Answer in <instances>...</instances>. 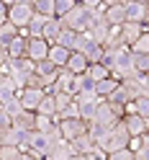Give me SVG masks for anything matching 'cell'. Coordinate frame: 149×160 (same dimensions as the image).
Returning <instances> with one entry per match:
<instances>
[{
	"label": "cell",
	"mask_w": 149,
	"mask_h": 160,
	"mask_svg": "<svg viewBox=\"0 0 149 160\" xmlns=\"http://www.w3.org/2000/svg\"><path fill=\"white\" fill-rule=\"evenodd\" d=\"M90 21H93V8H87L82 3H75L64 16H59V23L72 28V31H87Z\"/></svg>",
	"instance_id": "6da1fadb"
},
{
	"label": "cell",
	"mask_w": 149,
	"mask_h": 160,
	"mask_svg": "<svg viewBox=\"0 0 149 160\" xmlns=\"http://www.w3.org/2000/svg\"><path fill=\"white\" fill-rule=\"evenodd\" d=\"M134 52L128 49L126 44L123 47H118V49H113V62H111V75L116 78V80H126V78H134V75H139L136 70H134Z\"/></svg>",
	"instance_id": "7a4b0ae2"
},
{
	"label": "cell",
	"mask_w": 149,
	"mask_h": 160,
	"mask_svg": "<svg viewBox=\"0 0 149 160\" xmlns=\"http://www.w3.org/2000/svg\"><path fill=\"white\" fill-rule=\"evenodd\" d=\"M0 70H3V72L18 85V91H21L26 85V78L34 72V62L28 57H16V59H8L5 65H0Z\"/></svg>",
	"instance_id": "3957f363"
},
{
	"label": "cell",
	"mask_w": 149,
	"mask_h": 160,
	"mask_svg": "<svg viewBox=\"0 0 149 160\" xmlns=\"http://www.w3.org/2000/svg\"><path fill=\"white\" fill-rule=\"evenodd\" d=\"M128 137H131V134L126 132V127H123L121 122H116V124L105 132V137L98 142V147L105 150V152H113V150H121V147L128 145Z\"/></svg>",
	"instance_id": "277c9868"
},
{
	"label": "cell",
	"mask_w": 149,
	"mask_h": 160,
	"mask_svg": "<svg viewBox=\"0 0 149 160\" xmlns=\"http://www.w3.org/2000/svg\"><path fill=\"white\" fill-rule=\"evenodd\" d=\"M59 127V134H62V139H75L77 134H82L85 129H87V122H82L80 116H64V119H59L57 122Z\"/></svg>",
	"instance_id": "5b68a950"
},
{
	"label": "cell",
	"mask_w": 149,
	"mask_h": 160,
	"mask_svg": "<svg viewBox=\"0 0 149 160\" xmlns=\"http://www.w3.org/2000/svg\"><path fill=\"white\" fill-rule=\"evenodd\" d=\"M34 16V5H26V3H13V5H8V21H11L16 28H23L28 23V18Z\"/></svg>",
	"instance_id": "8992f818"
},
{
	"label": "cell",
	"mask_w": 149,
	"mask_h": 160,
	"mask_svg": "<svg viewBox=\"0 0 149 160\" xmlns=\"http://www.w3.org/2000/svg\"><path fill=\"white\" fill-rule=\"evenodd\" d=\"M44 98V91L41 88H31V85H23L18 91V101H21V108L23 111H36L39 101Z\"/></svg>",
	"instance_id": "52a82bcc"
},
{
	"label": "cell",
	"mask_w": 149,
	"mask_h": 160,
	"mask_svg": "<svg viewBox=\"0 0 149 160\" xmlns=\"http://www.w3.org/2000/svg\"><path fill=\"white\" fill-rule=\"evenodd\" d=\"M121 124L126 127V132L131 134V137L149 132V119L147 116H139V114H123L121 116Z\"/></svg>",
	"instance_id": "ba28073f"
},
{
	"label": "cell",
	"mask_w": 149,
	"mask_h": 160,
	"mask_svg": "<svg viewBox=\"0 0 149 160\" xmlns=\"http://www.w3.org/2000/svg\"><path fill=\"white\" fill-rule=\"evenodd\" d=\"M72 98H75V106H77V116H80L82 122H90L100 98L98 96H72Z\"/></svg>",
	"instance_id": "9c48e42d"
},
{
	"label": "cell",
	"mask_w": 149,
	"mask_h": 160,
	"mask_svg": "<svg viewBox=\"0 0 149 160\" xmlns=\"http://www.w3.org/2000/svg\"><path fill=\"white\" fill-rule=\"evenodd\" d=\"M34 75L41 78V85L46 88V85H52L54 80H57L59 67H57V65H52L49 59H39V62H34Z\"/></svg>",
	"instance_id": "30bf717a"
},
{
	"label": "cell",
	"mask_w": 149,
	"mask_h": 160,
	"mask_svg": "<svg viewBox=\"0 0 149 160\" xmlns=\"http://www.w3.org/2000/svg\"><path fill=\"white\" fill-rule=\"evenodd\" d=\"M139 93L134 91V85H131V80H118V85H116V91L111 93V96H108V101H116V103H128V101H134V98H136Z\"/></svg>",
	"instance_id": "8fae6325"
},
{
	"label": "cell",
	"mask_w": 149,
	"mask_h": 160,
	"mask_svg": "<svg viewBox=\"0 0 149 160\" xmlns=\"http://www.w3.org/2000/svg\"><path fill=\"white\" fill-rule=\"evenodd\" d=\"M46 52H49V44L44 42L41 36H31V39H26V57L31 59V62L46 59Z\"/></svg>",
	"instance_id": "7c38bea8"
},
{
	"label": "cell",
	"mask_w": 149,
	"mask_h": 160,
	"mask_svg": "<svg viewBox=\"0 0 149 160\" xmlns=\"http://www.w3.org/2000/svg\"><path fill=\"white\" fill-rule=\"evenodd\" d=\"M123 11H126V21L147 23V18H149V3H123Z\"/></svg>",
	"instance_id": "4fadbf2b"
},
{
	"label": "cell",
	"mask_w": 149,
	"mask_h": 160,
	"mask_svg": "<svg viewBox=\"0 0 149 160\" xmlns=\"http://www.w3.org/2000/svg\"><path fill=\"white\" fill-rule=\"evenodd\" d=\"M93 88H95V83L90 80L87 72H77L72 78V96H95Z\"/></svg>",
	"instance_id": "5bb4252c"
},
{
	"label": "cell",
	"mask_w": 149,
	"mask_h": 160,
	"mask_svg": "<svg viewBox=\"0 0 149 160\" xmlns=\"http://www.w3.org/2000/svg\"><path fill=\"white\" fill-rule=\"evenodd\" d=\"M118 28H121V39H123V44L128 47V44L134 42V39H139V36H142V34L147 31V23H136V21H123V23L118 26Z\"/></svg>",
	"instance_id": "9a60e30c"
},
{
	"label": "cell",
	"mask_w": 149,
	"mask_h": 160,
	"mask_svg": "<svg viewBox=\"0 0 149 160\" xmlns=\"http://www.w3.org/2000/svg\"><path fill=\"white\" fill-rule=\"evenodd\" d=\"M103 21L108 26H121L126 21V11H123V3H113V5H105L103 8Z\"/></svg>",
	"instance_id": "2e32d148"
},
{
	"label": "cell",
	"mask_w": 149,
	"mask_h": 160,
	"mask_svg": "<svg viewBox=\"0 0 149 160\" xmlns=\"http://www.w3.org/2000/svg\"><path fill=\"white\" fill-rule=\"evenodd\" d=\"M34 122H36V111H21V114L11 116V127H16L18 132H31Z\"/></svg>",
	"instance_id": "e0dca14e"
},
{
	"label": "cell",
	"mask_w": 149,
	"mask_h": 160,
	"mask_svg": "<svg viewBox=\"0 0 149 160\" xmlns=\"http://www.w3.org/2000/svg\"><path fill=\"white\" fill-rule=\"evenodd\" d=\"M64 70H67V72H72V75L85 72V70H87V59H85V54H82V52H69L67 62H64Z\"/></svg>",
	"instance_id": "ac0fdd59"
},
{
	"label": "cell",
	"mask_w": 149,
	"mask_h": 160,
	"mask_svg": "<svg viewBox=\"0 0 149 160\" xmlns=\"http://www.w3.org/2000/svg\"><path fill=\"white\" fill-rule=\"evenodd\" d=\"M116 85H118V80H116L113 75H108V78H103V80H95L93 93H95L98 98H108V96L116 91Z\"/></svg>",
	"instance_id": "d6986e66"
},
{
	"label": "cell",
	"mask_w": 149,
	"mask_h": 160,
	"mask_svg": "<svg viewBox=\"0 0 149 160\" xmlns=\"http://www.w3.org/2000/svg\"><path fill=\"white\" fill-rule=\"evenodd\" d=\"M69 145H72V150H75V152H80V155H87V152H90V150L95 147L93 137L87 134V129H85L82 134H77L75 139H69Z\"/></svg>",
	"instance_id": "ffe728a7"
},
{
	"label": "cell",
	"mask_w": 149,
	"mask_h": 160,
	"mask_svg": "<svg viewBox=\"0 0 149 160\" xmlns=\"http://www.w3.org/2000/svg\"><path fill=\"white\" fill-rule=\"evenodd\" d=\"M67 57H69V49H64V47H59V44H49V52H46V59L52 65H57V67H64V62H67Z\"/></svg>",
	"instance_id": "44dd1931"
},
{
	"label": "cell",
	"mask_w": 149,
	"mask_h": 160,
	"mask_svg": "<svg viewBox=\"0 0 149 160\" xmlns=\"http://www.w3.org/2000/svg\"><path fill=\"white\" fill-rule=\"evenodd\" d=\"M59 28H62V23H59V18H57V16L46 18V23H44V28H41V39H44L46 44H54V39H57V34H59Z\"/></svg>",
	"instance_id": "7402d4cb"
},
{
	"label": "cell",
	"mask_w": 149,
	"mask_h": 160,
	"mask_svg": "<svg viewBox=\"0 0 149 160\" xmlns=\"http://www.w3.org/2000/svg\"><path fill=\"white\" fill-rule=\"evenodd\" d=\"M16 57H26V36L21 34H16L8 42V59H16Z\"/></svg>",
	"instance_id": "603a6c76"
},
{
	"label": "cell",
	"mask_w": 149,
	"mask_h": 160,
	"mask_svg": "<svg viewBox=\"0 0 149 160\" xmlns=\"http://www.w3.org/2000/svg\"><path fill=\"white\" fill-rule=\"evenodd\" d=\"M118 47H123L121 28H118V26H108V34L103 39V49H118Z\"/></svg>",
	"instance_id": "cb8c5ba5"
},
{
	"label": "cell",
	"mask_w": 149,
	"mask_h": 160,
	"mask_svg": "<svg viewBox=\"0 0 149 160\" xmlns=\"http://www.w3.org/2000/svg\"><path fill=\"white\" fill-rule=\"evenodd\" d=\"M36 114L52 116L54 122H57V103H54V96H49V93H44V98H41V101H39V106H36Z\"/></svg>",
	"instance_id": "d4e9b609"
},
{
	"label": "cell",
	"mask_w": 149,
	"mask_h": 160,
	"mask_svg": "<svg viewBox=\"0 0 149 160\" xmlns=\"http://www.w3.org/2000/svg\"><path fill=\"white\" fill-rule=\"evenodd\" d=\"M75 36H77V31H72V28L62 26V28H59V34H57V39H54V44H59V47H64V49H69V52H72V47H75Z\"/></svg>",
	"instance_id": "484cf974"
},
{
	"label": "cell",
	"mask_w": 149,
	"mask_h": 160,
	"mask_svg": "<svg viewBox=\"0 0 149 160\" xmlns=\"http://www.w3.org/2000/svg\"><path fill=\"white\" fill-rule=\"evenodd\" d=\"M23 134L26 132H18L16 127H8L5 132L0 134V145H16L18 147V145H21V139H23Z\"/></svg>",
	"instance_id": "4316f807"
},
{
	"label": "cell",
	"mask_w": 149,
	"mask_h": 160,
	"mask_svg": "<svg viewBox=\"0 0 149 160\" xmlns=\"http://www.w3.org/2000/svg\"><path fill=\"white\" fill-rule=\"evenodd\" d=\"M18 93V85L13 83V80L11 78H3V80H0V103H3V101H8V98H11V96H16Z\"/></svg>",
	"instance_id": "83f0119b"
},
{
	"label": "cell",
	"mask_w": 149,
	"mask_h": 160,
	"mask_svg": "<svg viewBox=\"0 0 149 160\" xmlns=\"http://www.w3.org/2000/svg\"><path fill=\"white\" fill-rule=\"evenodd\" d=\"M128 49H131L134 54H149V31H144L139 39H134V42L128 44Z\"/></svg>",
	"instance_id": "f1b7e54d"
},
{
	"label": "cell",
	"mask_w": 149,
	"mask_h": 160,
	"mask_svg": "<svg viewBox=\"0 0 149 160\" xmlns=\"http://www.w3.org/2000/svg\"><path fill=\"white\" fill-rule=\"evenodd\" d=\"M131 80V85H134V91L139 96H149V80H147V72H139L134 78H128Z\"/></svg>",
	"instance_id": "f546056e"
},
{
	"label": "cell",
	"mask_w": 149,
	"mask_h": 160,
	"mask_svg": "<svg viewBox=\"0 0 149 160\" xmlns=\"http://www.w3.org/2000/svg\"><path fill=\"white\" fill-rule=\"evenodd\" d=\"M85 72L90 75V80H93V83H95V80H103V78H108V75H111V72H108V67H103L100 62H90Z\"/></svg>",
	"instance_id": "4dcf8cb0"
},
{
	"label": "cell",
	"mask_w": 149,
	"mask_h": 160,
	"mask_svg": "<svg viewBox=\"0 0 149 160\" xmlns=\"http://www.w3.org/2000/svg\"><path fill=\"white\" fill-rule=\"evenodd\" d=\"M18 34V28L11 23V21H8V18H5V21L3 23H0V44H5L8 47V42H11V39Z\"/></svg>",
	"instance_id": "1f68e13d"
},
{
	"label": "cell",
	"mask_w": 149,
	"mask_h": 160,
	"mask_svg": "<svg viewBox=\"0 0 149 160\" xmlns=\"http://www.w3.org/2000/svg\"><path fill=\"white\" fill-rule=\"evenodd\" d=\"M0 108H3V111H5L8 116H16V114H21L23 108H21V101H18V93H16V96H11L8 101H3V103H0Z\"/></svg>",
	"instance_id": "d6a6232c"
},
{
	"label": "cell",
	"mask_w": 149,
	"mask_h": 160,
	"mask_svg": "<svg viewBox=\"0 0 149 160\" xmlns=\"http://www.w3.org/2000/svg\"><path fill=\"white\" fill-rule=\"evenodd\" d=\"M34 13H41L46 18L54 16V0H34Z\"/></svg>",
	"instance_id": "836d02e7"
},
{
	"label": "cell",
	"mask_w": 149,
	"mask_h": 160,
	"mask_svg": "<svg viewBox=\"0 0 149 160\" xmlns=\"http://www.w3.org/2000/svg\"><path fill=\"white\" fill-rule=\"evenodd\" d=\"M82 54H85V59H87V65H90V62H98V59H100V54H103V47L93 42V44H87V47H85V52H82Z\"/></svg>",
	"instance_id": "e575fe53"
},
{
	"label": "cell",
	"mask_w": 149,
	"mask_h": 160,
	"mask_svg": "<svg viewBox=\"0 0 149 160\" xmlns=\"http://www.w3.org/2000/svg\"><path fill=\"white\" fill-rule=\"evenodd\" d=\"M134 111L139 116H147L149 119V96H136L134 98Z\"/></svg>",
	"instance_id": "d590c367"
},
{
	"label": "cell",
	"mask_w": 149,
	"mask_h": 160,
	"mask_svg": "<svg viewBox=\"0 0 149 160\" xmlns=\"http://www.w3.org/2000/svg\"><path fill=\"white\" fill-rule=\"evenodd\" d=\"M21 158V150L16 145H0V160H18Z\"/></svg>",
	"instance_id": "8d00e7d4"
},
{
	"label": "cell",
	"mask_w": 149,
	"mask_h": 160,
	"mask_svg": "<svg viewBox=\"0 0 149 160\" xmlns=\"http://www.w3.org/2000/svg\"><path fill=\"white\" fill-rule=\"evenodd\" d=\"M57 124L52 116H44V114H36V122H34V129L36 132H49V127Z\"/></svg>",
	"instance_id": "74e56055"
},
{
	"label": "cell",
	"mask_w": 149,
	"mask_h": 160,
	"mask_svg": "<svg viewBox=\"0 0 149 160\" xmlns=\"http://www.w3.org/2000/svg\"><path fill=\"white\" fill-rule=\"evenodd\" d=\"M134 70L136 72H149V54H134Z\"/></svg>",
	"instance_id": "f35d334b"
},
{
	"label": "cell",
	"mask_w": 149,
	"mask_h": 160,
	"mask_svg": "<svg viewBox=\"0 0 149 160\" xmlns=\"http://www.w3.org/2000/svg\"><path fill=\"white\" fill-rule=\"evenodd\" d=\"M75 3H77V0H54V16H57V18H59V16H64Z\"/></svg>",
	"instance_id": "ab89813d"
},
{
	"label": "cell",
	"mask_w": 149,
	"mask_h": 160,
	"mask_svg": "<svg viewBox=\"0 0 149 160\" xmlns=\"http://www.w3.org/2000/svg\"><path fill=\"white\" fill-rule=\"evenodd\" d=\"M134 158V152L128 147H121V150H113V152H108V158L105 160H131Z\"/></svg>",
	"instance_id": "60d3db41"
},
{
	"label": "cell",
	"mask_w": 149,
	"mask_h": 160,
	"mask_svg": "<svg viewBox=\"0 0 149 160\" xmlns=\"http://www.w3.org/2000/svg\"><path fill=\"white\" fill-rule=\"evenodd\" d=\"M131 160H149V145L134 150V158H131Z\"/></svg>",
	"instance_id": "b9f144b4"
},
{
	"label": "cell",
	"mask_w": 149,
	"mask_h": 160,
	"mask_svg": "<svg viewBox=\"0 0 149 160\" xmlns=\"http://www.w3.org/2000/svg\"><path fill=\"white\" fill-rule=\"evenodd\" d=\"M5 62H8V47L0 44V65H5Z\"/></svg>",
	"instance_id": "7bdbcfd3"
},
{
	"label": "cell",
	"mask_w": 149,
	"mask_h": 160,
	"mask_svg": "<svg viewBox=\"0 0 149 160\" xmlns=\"http://www.w3.org/2000/svg\"><path fill=\"white\" fill-rule=\"evenodd\" d=\"M77 3H82L87 8H98V5H100V0H77Z\"/></svg>",
	"instance_id": "ee69618b"
},
{
	"label": "cell",
	"mask_w": 149,
	"mask_h": 160,
	"mask_svg": "<svg viewBox=\"0 0 149 160\" xmlns=\"http://www.w3.org/2000/svg\"><path fill=\"white\" fill-rule=\"evenodd\" d=\"M5 16H8V5L0 0V21H5Z\"/></svg>",
	"instance_id": "f6af8a7d"
},
{
	"label": "cell",
	"mask_w": 149,
	"mask_h": 160,
	"mask_svg": "<svg viewBox=\"0 0 149 160\" xmlns=\"http://www.w3.org/2000/svg\"><path fill=\"white\" fill-rule=\"evenodd\" d=\"M18 160H41V158H36L34 152H21V158H18Z\"/></svg>",
	"instance_id": "bcb514c9"
},
{
	"label": "cell",
	"mask_w": 149,
	"mask_h": 160,
	"mask_svg": "<svg viewBox=\"0 0 149 160\" xmlns=\"http://www.w3.org/2000/svg\"><path fill=\"white\" fill-rule=\"evenodd\" d=\"M67 160H90V158H87V155H80V152H75V155H69Z\"/></svg>",
	"instance_id": "7dc6e473"
},
{
	"label": "cell",
	"mask_w": 149,
	"mask_h": 160,
	"mask_svg": "<svg viewBox=\"0 0 149 160\" xmlns=\"http://www.w3.org/2000/svg\"><path fill=\"white\" fill-rule=\"evenodd\" d=\"M103 5H113V3H123V0H100Z\"/></svg>",
	"instance_id": "c3c4849f"
},
{
	"label": "cell",
	"mask_w": 149,
	"mask_h": 160,
	"mask_svg": "<svg viewBox=\"0 0 149 160\" xmlns=\"http://www.w3.org/2000/svg\"><path fill=\"white\" fill-rule=\"evenodd\" d=\"M123 3H147V0H123Z\"/></svg>",
	"instance_id": "681fc988"
},
{
	"label": "cell",
	"mask_w": 149,
	"mask_h": 160,
	"mask_svg": "<svg viewBox=\"0 0 149 160\" xmlns=\"http://www.w3.org/2000/svg\"><path fill=\"white\" fill-rule=\"evenodd\" d=\"M3 3H5V5H13V3H16V0H3Z\"/></svg>",
	"instance_id": "f907efd6"
}]
</instances>
